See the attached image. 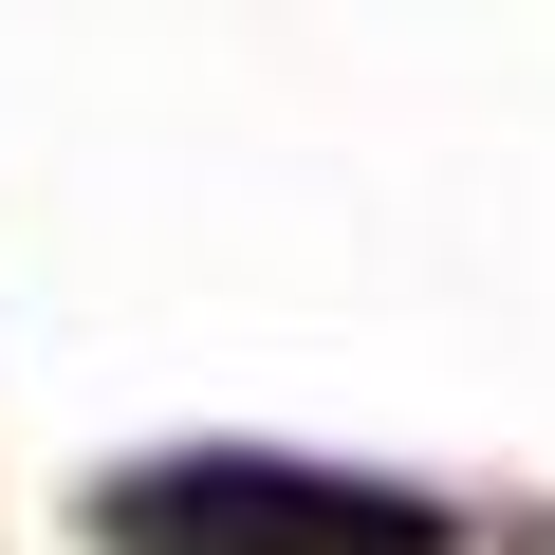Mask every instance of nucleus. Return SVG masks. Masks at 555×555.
I'll use <instances>...</instances> for the list:
<instances>
[{
    "label": "nucleus",
    "mask_w": 555,
    "mask_h": 555,
    "mask_svg": "<svg viewBox=\"0 0 555 555\" xmlns=\"http://www.w3.org/2000/svg\"><path fill=\"white\" fill-rule=\"evenodd\" d=\"M112 555H444V500L408 481H352V463H278V444H185V463H130L93 500Z\"/></svg>",
    "instance_id": "f257e3e1"
}]
</instances>
